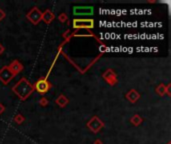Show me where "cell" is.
Instances as JSON below:
<instances>
[{
	"label": "cell",
	"mask_w": 171,
	"mask_h": 144,
	"mask_svg": "<svg viewBox=\"0 0 171 144\" xmlns=\"http://www.w3.org/2000/svg\"><path fill=\"white\" fill-rule=\"evenodd\" d=\"M27 17H28L34 24H36L38 23V21L42 18V14L40 13V11L37 8H34L30 11V13L27 15Z\"/></svg>",
	"instance_id": "cell-6"
},
{
	"label": "cell",
	"mask_w": 171,
	"mask_h": 144,
	"mask_svg": "<svg viewBox=\"0 0 171 144\" xmlns=\"http://www.w3.org/2000/svg\"><path fill=\"white\" fill-rule=\"evenodd\" d=\"M14 75L15 74L12 72L10 68L5 66L0 70V80H1L4 84H7L9 81L14 77Z\"/></svg>",
	"instance_id": "cell-3"
},
{
	"label": "cell",
	"mask_w": 171,
	"mask_h": 144,
	"mask_svg": "<svg viewBox=\"0 0 171 144\" xmlns=\"http://www.w3.org/2000/svg\"><path fill=\"white\" fill-rule=\"evenodd\" d=\"M9 68H10V69L12 70V72H13L14 74H16L19 71L22 70V65H21L18 61H14L13 64H11V66L9 67Z\"/></svg>",
	"instance_id": "cell-8"
},
{
	"label": "cell",
	"mask_w": 171,
	"mask_h": 144,
	"mask_svg": "<svg viewBox=\"0 0 171 144\" xmlns=\"http://www.w3.org/2000/svg\"><path fill=\"white\" fill-rule=\"evenodd\" d=\"M94 21L92 19H74L73 27L74 28H93Z\"/></svg>",
	"instance_id": "cell-4"
},
{
	"label": "cell",
	"mask_w": 171,
	"mask_h": 144,
	"mask_svg": "<svg viewBox=\"0 0 171 144\" xmlns=\"http://www.w3.org/2000/svg\"><path fill=\"white\" fill-rule=\"evenodd\" d=\"M13 91L16 93L21 99H26L33 91V86L25 78H22L16 85L13 87Z\"/></svg>",
	"instance_id": "cell-1"
},
{
	"label": "cell",
	"mask_w": 171,
	"mask_h": 144,
	"mask_svg": "<svg viewBox=\"0 0 171 144\" xmlns=\"http://www.w3.org/2000/svg\"><path fill=\"white\" fill-rule=\"evenodd\" d=\"M49 83L47 82L46 79H39L37 82L35 83V89L38 91L39 93H46L49 90Z\"/></svg>",
	"instance_id": "cell-5"
},
{
	"label": "cell",
	"mask_w": 171,
	"mask_h": 144,
	"mask_svg": "<svg viewBox=\"0 0 171 144\" xmlns=\"http://www.w3.org/2000/svg\"><path fill=\"white\" fill-rule=\"evenodd\" d=\"M94 12L92 6H75L73 8V14L75 16H90Z\"/></svg>",
	"instance_id": "cell-2"
},
{
	"label": "cell",
	"mask_w": 171,
	"mask_h": 144,
	"mask_svg": "<svg viewBox=\"0 0 171 144\" xmlns=\"http://www.w3.org/2000/svg\"><path fill=\"white\" fill-rule=\"evenodd\" d=\"M88 125L91 127L90 129H92L93 131H95V132H96V131H98L99 129H100V127L103 124H102V122L100 120H98L97 118H94L93 120H91V122H89Z\"/></svg>",
	"instance_id": "cell-7"
}]
</instances>
